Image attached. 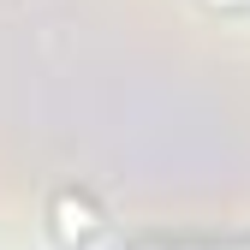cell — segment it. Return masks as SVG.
<instances>
[{
  "instance_id": "obj_1",
  "label": "cell",
  "mask_w": 250,
  "mask_h": 250,
  "mask_svg": "<svg viewBox=\"0 0 250 250\" xmlns=\"http://www.w3.org/2000/svg\"><path fill=\"white\" fill-rule=\"evenodd\" d=\"M214 6H232V0H214ZM238 6H244V0H238Z\"/></svg>"
}]
</instances>
